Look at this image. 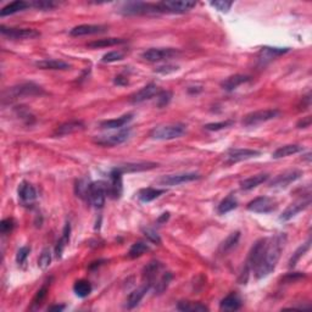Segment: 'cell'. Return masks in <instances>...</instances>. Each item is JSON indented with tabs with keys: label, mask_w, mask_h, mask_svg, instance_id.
Here are the masks:
<instances>
[{
	"label": "cell",
	"mask_w": 312,
	"mask_h": 312,
	"mask_svg": "<svg viewBox=\"0 0 312 312\" xmlns=\"http://www.w3.org/2000/svg\"><path fill=\"white\" fill-rule=\"evenodd\" d=\"M287 239L288 238H287L286 233H279V234H276L271 239L267 240L266 249H265L261 262L255 269L256 279L265 278V277L271 274L276 270L282 252H283L284 248H286Z\"/></svg>",
	"instance_id": "1"
},
{
	"label": "cell",
	"mask_w": 312,
	"mask_h": 312,
	"mask_svg": "<svg viewBox=\"0 0 312 312\" xmlns=\"http://www.w3.org/2000/svg\"><path fill=\"white\" fill-rule=\"evenodd\" d=\"M267 238H261V239L257 240L254 245L250 249L249 254H248L247 261L244 264V269H243L242 273L239 277V283L245 284L249 279V274L251 271H255L259 264L261 262L262 256H264L265 249H266L267 245Z\"/></svg>",
	"instance_id": "2"
},
{
	"label": "cell",
	"mask_w": 312,
	"mask_h": 312,
	"mask_svg": "<svg viewBox=\"0 0 312 312\" xmlns=\"http://www.w3.org/2000/svg\"><path fill=\"white\" fill-rule=\"evenodd\" d=\"M44 94L43 88L39 85L34 84V83H21L19 85L9 88L2 94V99L7 100V102H14V100L22 99V98L27 97H37V95Z\"/></svg>",
	"instance_id": "3"
},
{
	"label": "cell",
	"mask_w": 312,
	"mask_h": 312,
	"mask_svg": "<svg viewBox=\"0 0 312 312\" xmlns=\"http://www.w3.org/2000/svg\"><path fill=\"white\" fill-rule=\"evenodd\" d=\"M187 127L182 124L165 125V126L155 127L150 131L149 137L155 141H172V139L181 138L186 134Z\"/></svg>",
	"instance_id": "4"
},
{
	"label": "cell",
	"mask_w": 312,
	"mask_h": 312,
	"mask_svg": "<svg viewBox=\"0 0 312 312\" xmlns=\"http://www.w3.org/2000/svg\"><path fill=\"white\" fill-rule=\"evenodd\" d=\"M107 196L106 182L98 181L90 182L89 189H88L87 201L95 208H102L105 204V199Z\"/></svg>",
	"instance_id": "5"
},
{
	"label": "cell",
	"mask_w": 312,
	"mask_h": 312,
	"mask_svg": "<svg viewBox=\"0 0 312 312\" xmlns=\"http://www.w3.org/2000/svg\"><path fill=\"white\" fill-rule=\"evenodd\" d=\"M196 5L195 1L189 0H166V1L157 2L156 6L159 12L162 14H186Z\"/></svg>",
	"instance_id": "6"
},
{
	"label": "cell",
	"mask_w": 312,
	"mask_h": 312,
	"mask_svg": "<svg viewBox=\"0 0 312 312\" xmlns=\"http://www.w3.org/2000/svg\"><path fill=\"white\" fill-rule=\"evenodd\" d=\"M279 115H281V111L277 109L259 110V111H254L248 114L247 116L243 119V125H244L245 127L257 126V125L265 124V122L276 119Z\"/></svg>",
	"instance_id": "7"
},
{
	"label": "cell",
	"mask_w": 312,
	"mask_h": 312,
	"mask_svg": "<svg viewBox=\"0 0 312 312\" xmlns=\"http://www.w3.org/2000/svg\"><path fill=\"white\" fill-rule=\"evenodd\" d=\"M121 14L124 15H150V14H160L156 4H150V2L143 1H131L124 4L121 7Z\"/></svg>",
	"instance_id": "8"
},
{
	"label": "cell",
	"mask_w": 312,
	"mask_h": 312,
	"mask_svg": "<svg viewBox=\"0 0 312 312\" xmlns=\"http://www.w3.org/2000/svg\"><path fill=\"white\" fill-rule=\"evenodd\" d=\"M179 55L178 49L174 48H151L142 54V58L149 62H159V61L169 60L174 56Z\"/></svg>",
	"instance_id": "9"
},
{
	"label": "cell",
	"mask_w": 312,
	"mask_h": 312,
	"mask_svg": "<svg viewBox=\"0 0 312 312\" xmlns=\"http://www.w3.org/2000/svg\"><path fill=\"white\" fill-rule=\"evenodd\" d=\"M200 179V174L195 172H187V173H177V174H167L162 176L156 181L160 186H179V184L189 183Z\"/></svg>",
	"instance_id": "10"
},
{
	"label": "cell",
	"mask_w": 312,
	"mask_h": 312,
	"mask_svg": "<svg viewBox=\"0 0 312 312\" xmlns=\"http://www.w3.org/2000/svg\"><path fill=\"white\" fill-rule=\"evenodd\" d=\"M247 208L255 213H271L277 208V201L270 196H259L250 201Z\"/></svg>",
	"instance_id": "11"
},
{
	"label": "cell",
	"mask_w": 312,
	"mask_h": 312,
	"mask_svg": "<svg viewBox=\"0 0 312 312\" xmlns=\"http://www.w3.org/2000/svg\"><path fill=\"white\" fill-rule=\"evenodd\" d=\"M129 136H131V129L127 128V129H124V131L119 132V133L95 137V138L93 139V142L100 146L112 148V146H120V144L125 143V142L129 138Z\"/></svg>",
	"instance_id": "12"
},
{
	"label": "cell",
	"mask_w": 312,
	"mask_h": 312,
	"mask_svg": "<svg viewBox=\"0 0 312 312\" xmlns=\"http://www.w3.org/2000/svg\"><path fill=\"white\" fill-rule=\"evenodd\" d=\"M310 205H311V195L310 194H306V196H303V198L299 199V200L291 203V205H289L288 208L283 211V213L279 216V220L283 221V222H287V221L295 217L299 212L306 210V208H308Z\"/></svg>",
	"instance_id": "13"
},
{
	"label": "cell",
	"mask_w": 312,
	"mask_h": 312,
	"mask_svg": "<svg viewBox=\"0 0 312 312\" xmlns=\"http://www.w3.org/2000/svg\"><path fill=\"white\" fill-rule=\"evenodd\" d=\"M301 176H303V171H300V169H289V171H286L283 172V173L274 177V178L270 182V188H287L289 184L294 183L295 181L300 179Z\"/></svg>",
	"instance_id": "14"
},
{
	"label": "cell",
	"mask_w": 312,
	"mask_h": 312,
	"mask_svg": "<svg viewBox=\"0 0 312 312\" xmlns=\"http://www.w3.org/2000/svg\"><path fill=\"white\" fill-rule=\"evenodd\" d=\"M122 172H120L119 169L115 167L109 174L110 182L106 183L107 187V196L112 199H119L122 195V191H124V182H122Z\"/></svg>",
	"instance_id": "15"
},
{
	"label": "cell",
	"mask_w": 312,
	"mask_h": 312,
	"mask_svg": "<svg viewBox=\"0 0 312 312\" xmlns=\"http://www.w3.org/2000/svg\"><path fill=\"white\" fill-rule=\"evenodd\" d=\"M0 32L10 39H34L41 36V33L33 28H11L5 27L4 24L0 26Z\"/></svg>",
	"instance_id": "16"
},
{
	"label": "cell",
	"mask_w": 312,
	"mask_h": 312,
	"mask_svg": "<svg viewBox=\"0 0 312 312\" xmlns=\"http://www.w3.org/2000/svg\"><path fill=\"white\" fill-rule=\"evenodd\" d=\"M260 155L261 153L259 150H252V149H230L226 155V162L235 164V162L244 161V160H249Z\"/></svg>",
	"instance_id": "17"
},
{
	"label": "cell",
	"mask_w": 312,
	"mask_h": 312,
	"mask_svg": "<svg viewBox=\"0 0 312 312\" xmlns=\"http://www.w3.org/2000/svg\"><path fill=\"white\" fill-rule=\"evenodd\" d=\"M159 167V164L156 162H128V164L119 165L116 167L122 173H136V172H144L150 171V169Z\"/></svg>",
	"instance_id": "18"
},
{
	"label": "cell",
	"mask_w": 312,
	"mask_h": 312,
	"mask_svg": "<svg viewBox=\"0 0 312 312\" xmlns=\"http://www.w3.org/2000/svg\"><path fill=\"white\" fill-rule=\"evenodd\" d=\"M160 89L155 83H150V84L146 85L144 88H142L141 90L136 92L134 94L131 95V103L132 104H139V103H143L146 100L151 99L153 97L159 94Z\"/></svg>",
	"instance_id": "19"
},
{
	"label": "cell",
	"mask_w": 312,
	"mask_h": 312,
	"mask_svg": "<svg viewBox=\"0 0 312 312\" xmlns=\"http://www.w3.org/2000/svg\"><path fill=\"white\" fill-rule=\"evenodd\" d=\"M106 26L103 24H80L73 27L70 31L72 37H82V36H92V34H99L106 31Z\"/></svg>",
	"instance_id": "20"
},
{
	"label": "cell",
	"mask_w": 312,
	"mask_h": 312,
	"mask_svg": "<svg viewBox=\"0 0 312 312\" xmlns=\"http://www.w3.org/2000/svg\"><path fill=\"white\" fill-rule=\"evenodd\" d=\"M19 198L23 205H31L36 201L37 199V191L34 187L28 182H22L19 187Z\"/></svg>",
	"instance_id": "21"
},
{
	"label": "cell",
	"mask_w": 312,
	"mask_h": 312,
	"mask_svg": "<svg viewBox=\"0 0 312 312\" xmlns=\"http://www.w3.org/2000/svg\"><path fill=\"white\" fill-rule=\"evenodd\" d=\"M151 287L153 286H151L150 283H146V284H143V286L139 287L138 289L132 291V293L128 295V298H127L126 308L128 309V310H132V309H134L136 306H138L139 303L142 301V299L146 296V294L148 293L149 289H150Z\"/></svg>",
	"instance_id": "22"
},
{
	"label": "cell",
	"mask_w": 312,
	"mask_h": 312,
	"mask_svg": "<svg viewBox=\"0 0 312 312\" xmlns=\"http://www.w3.org/2000/svg\"><path fill=\"white\" fill-rule=\"evenodd\" d=\"M289 48H271V46H264L259 53V61L260 63H267L269 61L273 60L277 56H281L283 54L288 53Z\"/></svg>",
	"instance_id": "23"
},
{
	"label": "cell",
	"mask_w": 312,
	"mask_h": 312,
	"mask_svg": "<svg viewBox=\"0 0 312 312\" xmlns=\"http://www.w3.org/2000/svg\"><path fill=\"white\" fill-rule=\"evenodd\" d=\"M162 267H164V265H162L160 261H157V260H153V261L149 262V264L146 265L143 270L144 281H146V283H150L151 286H154L156 276L160 273Z\"/></svg>",
	"instance_id": "24"
},
{
	"label": "cell",
	"mask_w": 312,
	"mask_h": 312,
	"mask_svg": "<svg viewBox=\"0 0 312 312\" xmlns=\"http://www.w3.org/2000/svg\"><path fill=\"white\" fill-rule=\"evenodd\" d=\"M250 80H251V77H250V76L234 75V76H230V77L226 78L225 81H222V82H221V87H222V89L227 90V92H232V90L237 89L239 85L249 82Z\"/></svg>",
	"instance_id": "25"
},
{
	"label": "cell",
	"mask_w": 312,
	"mask_h": 312,
	"mask_svg": "<svg viewBox=\"0 0 312 312\" xmlns=\"http://www.w3.org/2000/svg\"><path fill=\"white\" fill-rule=\"evenodd\" d=\"M243 301L237 293L228 294L220 303V309L223 311H237L242 308Z\"/></svg>",
	"instance_id": "26"
},
{
	"label": "cell",
	"mask_w": 312,
	"mask_h": 312,
	"mask_svg": "<svg viewBox=\"0 0 312 312\" xmlns=\"http://www.w3.org/2000/svg\"><path fill=\"white\" fill-rule=\"evenodd\" d=\"M37 67L42 68V70H55V71H63L70 70L71 65L62 60H55V59H45V60L37 61Z\"/></svg>",
	"instance_id": "27"
},
{
	"label": "cell",
	"mask_w": 312,
	"mask_h": 312,
	"mask_svg": "<svg viewBox=\"0 0 312 312\" xmlns=\"http://www.w3.org/2000/svg\"><path fill=\"white\" fill-rule=\"evenodd\" d=\"M84 124L82 121H71L66 122V124L61 125L60 127H58V129L55 131V136L63 137L68 136V134L76 133V132H81L84 129Z\"/></svg>",
	"instance_id": "28"
},
{
	"label": "cell",
	"mask_w": 312,
	"mask_h": 312,
	"mask_svg": "<svg viewBox=\"0 0 312 312\" xmlns=\"http://www.w3.org/2000/svg\"><path fill=\"white\" fill-rule=\"evenodd\" d=\"M133 114H127L124 115L121 117H117L114 120H107V121H103L100 124V127L105 129H116V128H122L124 126L128 125L129 122L133 120Z\"/></svg>",
	"instance_id": "29"
},
{
	"label": "cell",
	"mask_w": 312,
	"mask_h": 312,
	"mask_svg": "<svg viewBox=\"0 0 312 312\" xmlns=\"http://www.w3.org/2000/svg\"><path fill=\"white\" fill-rule=\"evenodd\" d=\"M269 178L270 176L267 173L256 174V176H252L250 178H247L240 182V188H242V190H251V189L259 187L260 184L265 183Z\"/></svg>",
	"instance_id": "30"
},
{
	"label": "cell",
	"mask_w": 312,
	"mask_h": 312,
	"mask_svg": "<svg viewBox=\"0 0 312 312\" xmlns=\"http://www.w3.org/2000/svg\"><path fill=\"white\" fill-rule=\"evenodd\" d=\"M29 6H31V2H27L24 0H16V1L10 2L6 6L2 7L1 11H0V16H9V15L16 14V12L22 11V10H26Z\"/></svg>",
	"instance_id": "31"
},
{
	"label": "cell",
	"mask_w": 312,
	"mask_h": 312,
	"mask_svg": "<svg viewBox=\"0 0 312 312\" xmlns=\"http://www.w3.org/2000/svg\"><path fill=\"white\" fill-rule=\"evenodd\" d=\"M304 151V146H298V144H288V146H283L281 148L277 149L273 154H272V157L273 159H282V157H287L294 155V154H298Z\"/></svg>",
	"instance_id": "32"
},
{
	"label": "cell",
	"mask_w": 312,
	"mask_h": 312,
	"mask_svg": "<svg viewBox=\"0 0 312 312\" xmlns=\"http://www.w3.org/2000/svg\"><path fill=\"white\" fill-rule=\"evenodd\" d=\"M166 193L165 189H157V188H144L138 191V199L142 203H150V201L155 200V199L161 196L162 194Z\"/></svg>",
	"instance_id": "33"
},
{
	"label": "cell",
	"mask_w": 312,
	"mask_h": 312,
	"mask_svg": "<svg viewBox=\"0 0 312 312\" xmlns=\"http://www.w3.org/2000/svg\"><path fill=\"white\" fill-rule=\"evenodd\" d=\"M70 234H71V226L70 223H66L65 228L62 230V235H61L60 239L58 240V244L55 247V255L56 257L60 259L62 256V252L65 250V248L67 247L68 242H70Z\"/></svg>",
	"instance_id": "34"
},
{
	"label": "cell",
	"mask_w": 312,
	"mask_h": 312,
	"mask_svg": "<svg viewBox=\"0 0 312 312\" xmlns=\"http://www.w3.org/2000/svg\"><path fill=\"white\" fill-rule=\"evenodd\" d=\"M237 208H238L237 198H235L233 194H230V195H228L227 198H225L222 201H221L220 205H218L217 208V211L220 215H225V213L230 212V211H233Z\"/></svg>",
	"instance_id": "35"
},
{
	"label": "cell",
	"mask_w": 312,
	"mask_h": 312,
	"mask_svg": "<svg viewBox=\"0 0 312 312\" xmlns=\"http://www.w3.org/2000/svg\"><path fill=\"white\" fill-rule=\"evenodd\" d=\"M126 41L122 38H105V39H98V41L92 42L88 44V48L98 49V48H107V46H115L120 45V44H125Z\"/></svg>",
	"instance_id": "36"
},
{
	"label": "cell",
	"mask_w": 312,
	"mask_h": 312,
	"mask_svg": "<svg viewBox=\"0 0 312 312\" xmlns=\"http://www.w3.org/2000/svg\"><path fill=\"white\" fill-rule=\"evenodd\" d=\"M177 309L182 312H205L208 311V306L200 303H193V301H181L177 305Z\"/></svg>",
	"instance_id": "37"
},
{
	"label": "cell",
	"mask_w": 312,
	"mask_h": 312,
	"mask_svg": "<svg viewBox=\"0 0 312 312\" xmlns=\"http://www.w3.org/2000/svg\"><path fill=\"white\" fill-rule=\"evenodd\" d=\"M239 239H240V232H234L232 233V234H229L227 238H226L225 242L221 244L220 251L222 252V254H227V252H229L230 250H233L235 247H237V244L239 243Z\"/></svg>",
	"instance_id": "38"
},
{
	"label": "cell",
	"mask_w": 312,
	"mask_h": 312,
	"mask_svg": "<svg viewBox=\"0 0 312 312\" xmlns=\"http://www.w3.org/2000/svg\"><path fill=\"white\" fill-rule=\"evenodd\" d=\"M92 284L88 281H84V279H80L75 283L73 286V291H75L76 295L78 298H87L90 293H92Z\"/></svg>",
	"instance_id": "39"
},
{
	"label": "cell",
	"mask_w": 312,
	"mask_h": 312,
	"mask_svg": "<svg viewBox=\"0 0 312 312\" xmlns=\"http://www.w3.org/2000/svg\"><path fill=\"white\" fill-rule=\"evenodd\" d=\"M310 247H311V239H309L308 242L304 243V244L301 245V247H299L298 249H296V251L294 252L293 256H291V260H289V267H291V269L295 267V265L298 264L299 261H300L301 257H303L304 255H305L306 252L309 251Z\"/></svg>",
	"instance_id": "40"
},
{
	"label": "cell",
	"mask_w": 312,
	"mask_h": 312,
	"mask_svg": "<svg viewBox=\"0 0 312 312\" xmlns=\"http://www.w3.org/2000/svg\"><path fill=\"white\" fill-rule=\"evenodd\" d=\"M150 250L149 245L144 242H137L134 243L128 251V257L129 259H137V257H141L142 255H144L146 252H148Z\"/></svg>",
	"instance_id": "41"
},
{
	"label": "cell",
	"mask_w": 312,
	"mask_h": 312,
	"mask_svg": "<svg viewBox=\"0 0 312 312\" xmlns=\"http://www.w3.org/2000/svg\"><path fill=\"white\" fill-rule=\"evenodd\" d=\"M172 278H173V274L171 272H165L161 276V278L154 284V291L156 294H162L167 288H168L169 283H171Z\"/></svg>",
	"instance_id": "42"
},
{
	"label": "cell",
	"mask_w": 312,
	"mask_h": 312,
	"mask_svg": "<svg viewBox=\"0 0 312 312\" xmlns=\"http://www.w3.org/2000/svg\"><path fill=\"white\" fill-rule=\"evenodd\" d=\"M172 99V92L169 90H160L159 94L156 95V106L159 109H162L166 105L169 104Z\"/></svg>",
	"instance_id": "43"
},
{
	"label": "cell",
	"mask_w": 312,
	"mask_h": 312,
	"mask_svg": "<svg viewBox=\"0 0 312 312\" xmlns=\"http://www.w3.org/2000/svg\"><path fill=\"white\" fill-rule=\"evenodd\" d=\"M232 125H234V121L232 120H227V121H221V122H213V124H208L204 126V128L206 131H211V132H216V131H221V129H225L230 127Z\"/></svg>",
	"instance_id": "44"
},
{
	"label": "cell",
	"mask_w": 312,
	"mask_h": 312,
	"mask_svg": "<svg viewBox=\"0 0 312 312\" xmlns=\"http://www.w3.org/2000/svg\"><path fill=\"white\" fill-rule=\"evenodd\" d=\"M89 184L90 182L85 181V179H80V181L77 182V184H76V194H77V196L87 200Z\"/></svg>",
	"instance_id": "45"
},
{
	"label": "cell",
	"mask_w": 312,
	"mask_h": 312,
	"mask_svg": "<svg viewBox=\"0 0 312 312\" xmlns=\"http://www.w3.org/2000/svg\"><path fill=\"white\" fill-rule=\"evenodd\" d=\"M50 262H51V252L48 248L43 249L42 251L41 256L38 259V267L42 270H46L49 266H50Z\"/></svg>",
	"instance_id": "46"
},
{
	"label": "cell",
	"mask_w": 312,
	"mask_h": 312,
	"mask_svg": "<svg viewBox=\"0 0 312 312\" xmlns=\"http://www.w3.org/2000/svg\"><path fill=\"white\" fill-rule=\"evenodd\" d=\"M31 6L39 10H51L58 6V2L53 1V0H34L31 2Z\"/></svg>",
	"instance_id": "47"
},
{
	"label": "cell",
	"mask_w": 312,
	"mask_h": 312,
	"mask_svg": "<svg viewBox=\"0 0 312 312\" xmlns=\"http://www.w3.org/2000/svg\"><path fill=\"white\" fill-rule=\"evenodd\" d=\"M125 58V53L122 51L117 50V51H110V53L105 54L103 56L102 61L103 62H115V61H120V60H124Z\"/></svg>",
	"instance_id": "48"
},
{
	"label": "cell",
	"mask_w": 312,
	"mask_h": 312,
	"mask_svg": "<svg viewBox=\"0 0 312 312\" xmlns=\"http://www.w3.org/2000/svg\"><path fill=\"white\" fill-rule=\"evenodd\" d=\"M14 228H15L14 218H5V220H2L1 223H0V232H1V234L4 235L11 233Z\"/></svg>",
	"instance_id": "49"
},
{
	"label": "cell",
	"mask_w": 312,
	"mask_h": 312,
	"mask_svg": "<svg viewBox=\"0 0 312 312\" xmlns=\"http://www.w3.org/2000/svg\"><path fill=\"white\" fill-rule=\"evenodd\" d=\"M143 233L149 242L154 243L156 245L161 244V238H160V235L154 229H151V228H143Z\"/></svg>",
	"instance_id": "50"
},
{
	"label": "cell",
	"mask_w": 312,
	"mask_h": 312,
	"mask_svg": "<svg viewBox=\"0 0 312 312\" xmlns=\"http://www.w3.org/2000/svg\"><path fill=\"white\" fill-rule=\"evenodd\" d=\"M46 293H48V284H44L38 291H37L36 296L33 299V306H38L43 303L44 299L46 298Z\"/></svg>",
	"instance_id": "51"
},
{
	"label": "cell",
	"mask_w": 312,
	"mask_h": 312,
	"mask_svg": "<svg viewBox=\"0 0 312 312\" xmlns=\"http://www.w3.org/2000/svg\"><path fill=\"white\" fill-rule=\"evenodd\" d=\"M29 252H31V248L28 247H22L20 248L19 251L16 254V262L19 265H23L26 262L27 257H28Z\"/></svg>",
	"instance_id": "52"
},
{
	"label": "cell",
	"mask_w": 312,
	"mask_h": 312,
	"mask_svg": "<svg viewBox=\"0 0 312 312\" xmlns=\"http://www.w3.org/2000/svg\"><path fill=\"white\" fill-rule=\"evenodd\" d=\"M210 5L212 7H215L216 10L221 12H228V10L232 7L233 2L232 1H223V0H218V1H211Z\"/></svg>",
	"instance_id": "53"
},
{
	"label": "cell",
	"mask_w": 312,
	"mask_h": 312,
	"mask_svg": "<svg viewBox=\"0 0 312 312\" xmlns=\"http://www.w3.org/2000/svg\"><path fill=\"white\" fill-rule=\"evenodd\" d=\"M178 70V66H174V65H161L159 67H156L155 72L156 73H161V75H169V73H173Z\"/></svg>",
	"instance_id": "54"
},
{
	"label": "cell",
	"mask_w": 312,
	"mask_h": 312,
	"mask_svg": "<svg viewBox=\"0 0 312 312\" xmlns=\"http://www.w3.org/2000/svg\"><path fill=\"white\" fill-rule=\"evenodd\" d=\"M304 277H305V274L299 273V272H296V273H288L287 276H284L283 278H282V282H287V283H293V282L299 281V279L304 278Z\"/></svg>",
	"instance_id": "55"
},
{
	"label": "cell",
	"mask_w": 312,
	"mask_h": 312,
	"mask_svg": "<svg viewBox=\"0 0 312 312\" xmlns=\"http://www.w3.org/2000/svg\"><path fill=\"white\" fill-rule=\"evenodd\" d=\"M311 122H312V119L311 116H306V117H303V120H300V121L298 122V125H296V127L298 128H308V127L311 126Z\"/></svg>",
	"instance_id": "56"
},
{
	"label": "cell",
	"mask_w": 312,
	"mask_h": 312,
	"mask_svg": "<svg viewBox=\"0 0 312 312\" xmlns=\"http://www.w3.org/2000/svg\"><path fill=\"white\" fill-rule=\"evenodd\" d=\"M114 83L116 85H127L129 82H128V78H126L125 76H122V75H119L115 77Z\"/></svg>",
	"instance_id": "57"
},
{
	"label": "cell",
	"mask_w": 312,
	"mask_h": 312,
	"mask_svg": "<svg viewBox=\"0 0 312 312\" xmlns=\"http://www.w3.org/2000/svg\"><path fill=\"white\" fill-rule=\"evenodd\" d=\"M168 218H169V212H164L159 218H157L156 222L159 223V225H162V223L167 222V221H168Z\"/></svg>",
	"instance_id": "58"
},
{
	"label": "cell",
	"mask_w": 312,
	"mask_h": 312,
	"mask_svg": "<svg viewBox=\"0 0 312 312\" xmlns=\"http://www.w3.org/2000/svg\"><path fill=\"white\" fill-rule=\"evenodd\" d=\"M66 306L65 305H53L50 306V308H48V311H62L63 309H65Z\"/></svg>",
	"instance_id": "59"
}]
</instances>
